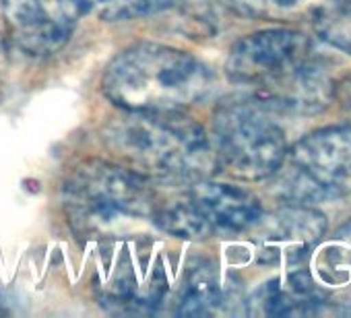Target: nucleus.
I'll list each match as a JSON object with an SVG mask.
<instances>
[{"instance_id": "1", "label": "nucleus", "mask_w": 351, "mask_h": 318, "mask_svg": "<svg viewBox=\"0 0 351 318\" xmlns=\"http://www.w3.org/2000/svg\"><path fill=\"white\" fill-rule=\"evenodd\" d=\"M226 75L275 112L316 114L335 95V77L308 36L265 29L242 38L226 60Z\"/></svg>"}, {"instance_id": "2", "label": "nucleus", "mask_w": 351, "mask_h": 318, "mask_svg": "<svg viewBox=\"0 0 351 318\" xmlns=\"http://www.w3.org/2000/svg\"><path fill=\"white\" fill-rule=\"evenodd\" d=\"M114 162L161 184L205 178L215 166L201 124L180 112H124L104 128Z\"/></svg>"}, {"instance_id": "3", "label": "nucleus", "mask_w": 351, "mask_h": 318, "mask_svg": "<svg viewBox=\"0 0 351 318\" xmlns=\"http://www.w3.org/2000/svg\"><path fill=\"white\" fill-rule=\"evenodd\" d=\"M213 75L193 54L161 44L122 50L106 69L104 95L122 112H180L211 93Z\"/></svg>"}, {"instance_id": "4", "label": "nucleus", "mask_w": 351, "mask_h": 318, "mask_svg": "<svg viewBox=\"0 0 351 318\" xmlns=\"http://www.w3.org/2000/svg\"><path fill=\"white\" fill-rule=\"evenodd\" d=\"M153 205L151 180L106 159L81 162L62 186L66 221L83 240L124 238L153 219Z\"/></svg>"}, {"instance_id": "5", "label": "nucleus", "mask_w": 351, "mask_h": 318, "mask_svg": "<svg viewBox=\"0 0 351 318\" xmlns=\"http://www.w3.org/2000/svg\"><path fill=\"white\" fill-rule=\"evenodd\" d=\"M165 186H169L165 193L155 191L151 221L176 238L238 236L250 232L263 215L254 195L232 184L213 182L207 176Z\"/></svg>"}, {"instance_id": "6", "label": "nucleus", "mask_w": 351, "mask_h": 318, "mask_svg": "<svg viewBox=\"0 0 351 318\" xmlns=\"http://www.w3.org/2000/svg\"><path fill=\"white\" fill-rule=\"evenodd\" d=\"M215 166L246 182L271 178L287 153V138L275 110L252 95H230L213 114Z\"/></svg>"}, {"instance_id": "7", "label": "nucleus", "mask_w": 351, "mask_h": 318, "mask_svg": "<svg viewBox=\"0 0 351 318\" xmlns=\"http://www.w3.org/2000/svg\"><path fill=\"white\" fill-rule=\"evenodd\" d=\"M285 203L312 205L351 193V124L328 126L298 140L273 174Z\"/></svg>"}, {"instance_id": "8", "label": "nucleus", "mask_w": 351, "mask_h": 318, "mask_svg": "<svg viewBox=\"0 0 351 318\" xmlns=\"http://www.w3.org/2000/svg\"><path fill=\"white\" fill-rule=\"evenodd\" d=\"M99 304L116 314H153L165 299L167 275L157 252L136 242H120L99 269Z\"/></svg>"}, {"instance_id": "9", "label": "nucleus", "mask_w": 351, "mask_h": 318, "mask_svg": "<svg viewBox=\"0 0 351 318\" xmlns=\"http://www.w3.org/2000/svg\"><path fill=\"white\" fill-rule=\"evenodd\" d=\"M11 42L29 56L58 52L89 13L87 0H0Z\"/></svg>"}, {"instance_id": "10", "label": "nucleus", "mask_w": 351, "mask_h": 318, "mask_svg": "<svg viewBox=\"0 0 351 318\" xmlns=\"http://www.w3.org/2000/svg\"><path fill=\"white\" fill-rule=\"evenodd\" d=\"M256 230L254 254L263 265L295 269L308 265L310 254L322 242L326 217L312 205L285 203L281 209L250 228Z\"/></svg>"}, {"instance_id": "11", "label": "nucleus", "mask_w": 351, "mask_h": 318, "mask_svg": "<svg viewBox=\"0 0 351 318\" xmlns=\"http://www.w3.org/2000/svg\"><path fill=\"white\" fill-rule=\"evenodd\" d=\"M326 308L328 299L306 265L287 269L285 277L263 283L246 302V312L254 316H308L322 314Z\"/></svg>"}, {"instance_id": "12", "label": "nucleus", "mask_w": 351, "mask_h": 318, "mask_svg": "<svg viewBox=\"0 0 351 318\" xmlns=\"http://www.w3.org/2000/svg\"><path fill=\"white\" fill-rule=\"evenodd\" d=\"M306 267L328 304L339 302V310L351 312V223L332 240L318 244Z\"/></svg>"}, {"instance_id": "13", "label": "nucleus", "mask_w": 351, "mask_h": 318, "mask_svg": "<svg viewBox=\"0 0 351 318\" xmlns=\"http://www.w3.org/2000/svg\"><path fill=\"white\" fill-rule=\"evenodd\" d=\"M232 285H226L219 267L211 260H197L189 267L176 297V314L207 316L219 312L232 299Z\"/></svg>"}, {"instance_id": "14", "label": "nucleus", "mask_w": 351, "mask_h": 318, "mask_svg": "<svg viewBox=\"0 0 351 318\" xmlns=\"http://www.w3.org/2000/svg\"><path fill=\"white\" fill-rule=\"evenodd\" d=\"M236 15L263 21H298L314 17L330 0H219Z\"/></svg>"}, {"instance_id": "15", "label": "nucleus", "mask_w": 351, "mask_h": 318, "mask_svg": "<svg viewBox=\"0 0 351 318\" xmlns=\"http://www.w3.org/2000/svg\"><path fill=\"white\" fill-rule=\"evenodd\" d=\"M312 25L326 44L351 54V0H330L312 17Z\"/></svg>"}, {"instance_id": "16", "label": "nucleus", "mask_w": 351, "mask_h": 318, "mask_svg": "<svg viewBox=\"0 0 351 318\" xmlns=\"http://www.w3.org/2000/svg\"><path fill=\"white\" fill-rule=\"evenodd\" d=\"M182 0H87L89 13L106 21H128L155 15L176 7Z\"/></svg>"}, {"instance_id": "17", "label": "nucleus", "mask_w": 351, "mask_h": 318, "mask_svg": "<svg viewBox=\"0 0 351 318\" xmlns=\"http://www.w3.org/2000/svg\"><path fill=\"white\" fill-rule=\"evenodd\" d=\"M7 77H9V52H7V42L0 38V97L5 93Z\"/></svg>"}, {"instance_id": "18", "label": "nucleus", "mask_w": 351, "mask_h": 318, "mask_svg": "<svg viewBox=\"0 0 351 318\" xmlns=\"http://www.w3.org/2000/svg\"><path fill=\"white\" fill-rule=\"evenodd\" d=\"M3 312H5V310H3V306H0V314H3Z\"/></svg>"}, {"instance_id": "19", "label": "nucleus", "mask_w": 351, "mask_h": 318, "mask_svg": "<svg viewBox=\"0 0 351 318\" xmlns=\"http://www.w3.org/2000/svg\"><path fill=\"white\" fill-rule=\"evenodd\" d=\"M349 124H351V120H349Z\"/></svg>"}]
</instances>
